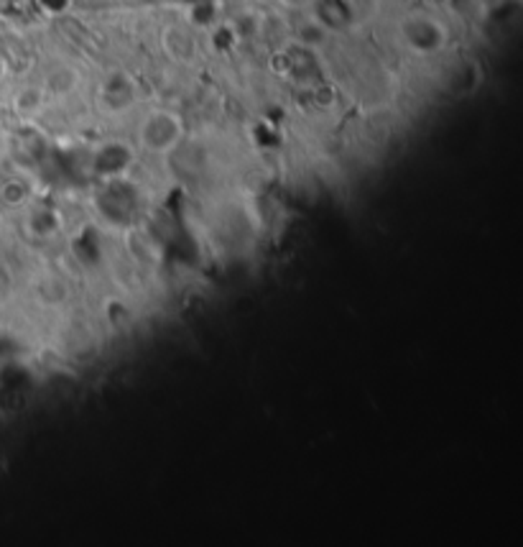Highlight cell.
Returning <instances> with one entry per match:
<instances>
[{
  "mask_svg": "<svg viewBox=\"0 0 523 547\" xmlns=\"http://www.w3.org/2000/svg\"><path fill=\"white\" fill-rule=\"evenodd\" d=\"M141 138L151 151H169L179 144L182 138V120L169 110H156L144 120L141 126Z\"/></svg>",
  "mask_w": 523,
  "mask_h": 547,
  "instance_id": "obj_1",
  "label": "cell"
},
{
  "mask_svg": "<svg viewBox=\"0 0 523 547\" xmlns=\"http://www.w3.org/2000/svg\"><path fill=\"white\" fill-rule=\"evenodd\" d=\"M0 77H3V62H0Z\"/></svg>",
  "mask_w": 523,
  "mask_h": 547,
  "instance_id": "obj_2",
  "label": "cell"
}]
</instances>
